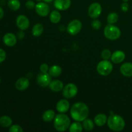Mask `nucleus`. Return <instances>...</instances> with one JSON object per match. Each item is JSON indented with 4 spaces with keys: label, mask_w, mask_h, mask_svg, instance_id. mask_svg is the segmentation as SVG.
Wrapping results in <instances>:
<instances>
[{
    "label": "nucleus",
    "mask_w": 132,
    "mask_h": 132,
    "mask_svg": "<svg viewBox=\"0 0 132 132\" xmlns=\"http://www.w3.org/2000/svg\"><path fill=\"white\" fill-rule=\"evenodd\" d=\"M89 108L85 103L78 102L73 104L70 109V116L74 121L82 122L87 119Z\"/></svg>",
    "instance_id": "f257e3e1"
},
{
    "label": "nucleus",
    "mask_w": 132,
    "mask_h": 132,
    "mask_svg": "<svg viewBox=\"0 0 132 132\" xmlns=\"http://www.w3.org/2000/svg\"><path fill=\"white\" fill-rule=\"evenodd\" d=\"M71 125L69 117L64 113L55 116L54 121V128L58 131H65L69 129Z\"/></svg>",
    "instance_id": "f03ea898"
},
{
    "label": "nucleus",
    "mask_w": 132,
    "mask_h": 132,
    "mask_svg": "<svg viewBox=\"0 0 132 132\" xmlns=\"http://www.w3.org/2000/svg\"><path fill=\"white\" fill-rule=\"evenodd\" d=\"M107 124L109 128L113 131H121L125 127V119L121 116L116 114L108 117Z\"/></svg>",
    "instance_id": "7ed1b4c3"
},
{
    "label": "nucleus",
    "mask_w": 132,
    "mask_h": 132,
    "mask_svg": "<svg viewBox=\"0 0 132 132\" xmlns=\"http://www.w3.org/2000/svg\"><path fill=\"white\" fill-rule=\"evenodd\" d=\"M104 34L108 39L114 41L118 39L121 34L119 28L113 24H109L104 27Z\"/></svg>",
    "instance_id": "20e7f679"
},
{
    "label": "nucleus",
    "mask_w": 132,
    "mask_h": 132,
    "mask_svg": "<svg viewBox=\"0 0 132 132\" xmlns=\"http://www.w3.org/2000/svg\"><path fill=\"white\" fill-rule=\"evenodd\" d=\"M97 72L103 76H107L112 73L113 64L108 60H103L99 62L97 65Z\"/></svg>",
    "instance_id": "39448f33"
},
{
    "label": "nucleus",
    "mask_w": 132,
    "mask_h": 132,
    "mask_svg": "<svg viewBox=\"0 0 132 132\" xmlns=\"http://www.w3.org/2000/svg\"><path fill=\"white\" fill-rule=\"evenodd\" d=\"M78 92V88L75 84L68 83L63 89V95L67 99L74 97Z\"/></svg>",
    "instance_id": "423d86ee"
},
{
    "label": "nucleus",
    "mask_w": 132,
    "mask_h": 132,
    "mask_svg": "<svg viewBox=\"0 0 132 132\" xmlns=\"http://www.w3.org/2000/svg\"><path fill=\"white\" fill-rule=\"evenodd\" d=\"M82 28V23L78 19H73L68 23L67 26V32L72 36L77 35L81 32Z\"/></svg>",
    "instance_id": "0eeeda50"
},
{
    "label": "nucleus",
    "mask_w": 132,
    "mask_h": 132,
    "mask_svg": "<svg viewBox=\"0 0 132 132\" xmlns=\"http://www.w3.org/2000/svg\"><path fill=\"white\" fill-rule=\"evenodd\" d=\"M102 6L99 3H92L89 6L88 10V14L89 16L92 19H97L102 12Z\"/></svg>",
    "instance_id": "6e6552de"
},
{
    "label": "nucleus",
    "mask_w": 132,
    "mask_h": 132,
    "mask_svg": "<svg viewBox=\"0 0 132 132\" xmlns=\"http://www.w3.org/2000/svg\"><path fill=\"white\" fill-rule=\"evenodd\" d=\"M35 10H36V13L38 14L41 17H46L50 14V7H49L47 3L46 2H39L37 3L36 5V7H35Z\"/></svg>",
    "instance_id": "1a4fd4ad"
},
{
    "label": "nucleus",
    "mask_w": 132,
    "mask_h": 132,
    "mask_svg": "<svg viewBox=\"0 0 132 132\" xmlns=\"http://www.w3.org/2000/svg\"><path fill=\"white\" fill-rule=\"evenodd\" d=\"M52 76L48 73H41L37 76V82L41 87L46 88L52 81Z\"/></svg>",
    "instance_id": "9d476101"
},
{
    "label": "nucleus",
    "mask_w": 132,
    "mask_h": 132,
    "mask_svg": "<svg viewBox=\"0 0 132 132\" xmlns=\"http://www.w3.org/2000/svg\"><path fill=\"white\" fill-rule=\"evenodd\" d=\"M15 23L18 28L21 30H25L28 29L30 26L29 19L24 15H18L16 18Z\"/></svg>",
    "instance_id": "9b49d317"
},
{
    "label": "nucleus",
    "mask_w": 132,
    "mask_h": 132,
    "mask_svg": "<svg viewBox=\"0 0 132 132\" xmlns=\"http://www.w3.org/2000/svg\"><path fill=\"white\" fill-rule=\"evenodd\" d=\"M17 41H18V39H17L16 36L12 32L6 33L3 37V41L4 44L9 47L15 46L17 43Z\"/></svg>",
    "instance_id": "f8f14e48"
},
{
    "label": "nucleus",
    "mask_w": 132,
    "mask_h": 132,
    "mask_svg": "<svg viewBox=\"0 0 132 132\" xmlns=\"http://www.w3.org/2000/svg\"><path fill=\"white\" fill-rule=\"evenodd\" d=\"M71 0H54V5L55 9L61 11H64L71 6Z\"/></svg>",
    "instance_id": "ddd939ff"
},
{
    "label": "nucleus",
    "mask_w": 132,
    "mask_h": 132,
    "mask_svg": "<svg viewBox=\"0 0 132 132\" xmlns=\"http://www.w3.org/2000/svg\"><path fill=\"white\" fill-rule=\"evenodd\" d=\"M30 85V81L28 78L24 77H20L16 81L15 83V87L19 91H23L28 88Z\"/></svg>",
    "instance_id": "4468645a"
},
{
    "label": "nucleus",
    "mask_w": 132,
    "mask_h": 132,
    "mask_svg": "<svg viewBox=\"0 0 132 132\" xmlns=\"http://www.w3.org/2000/svg\"><path fill=\"white\" fill-rule=\"evenodd\" d=\"M70 108V103L67 99H61L56 104V110L60 113L68 112Z\"/></svg>",
    "instance_id": "2eb2a0df"
},
{
    "label": "nucleus",
    "mask_w": 132,
    "mask_h": 132,
    "mask_svg": "<svg viewBox=\"0 0 132 132\" xmlns=\"http://www.w3.org/2000/svg\"><path fill=\"white\" fill-rule=\"evenodd\" d=\"M125 57H126V55L124 52L121 50H117L112 54L111 60L113 63L119 64V63H122L125 59Z\"/></svg>",
    "instance_id": "dca6fc26"
},
{
    "label": "nucleus",
    "mask_w": 132,
    "mask_h": 132,
    "mask_svg": "<svg viewBox=\"0 0 132 132\" xmlns=\"http://www.w3.org/2000/svg\"><path fill=\"white\" fill-rule=\"evenodd\" d=\"M120 72L122 76L127 77H132V63H125L120 67Z\"/></svg>",
    "instance_id": "f3484780"
},
{
    "label": "nucleus",
    "mask_w": 132,
    "mask_h": 132,
    "mask_svg": "<svg viewBox=\"0 0 132 132\" xmlns=\"http://www.w3.org/2000/svg\"><path fill=\"white\" fill-rule=\"evenodd\" d=\"M48 86L49 88L54 92H59L63 90L64 85L60 80H54L51 81Z\"/></svg>",
    "instance_id": "a211bd4d"
},
{
    "label": "nucleus",
    "mask_w": 132,
    "mask_h": 132,
    "mask_svg": "<svg viewBox=\"0 0 132 132\" xmlns=\"http://www.w3.org/2000/svg\"><path fill=\"white\" fill-rule=\"evenodd\" d=\"M108 121V117L104 113L97 114L94 118V123L97 126H103L105 125Z\"/></svg>",
    "instance_id": "6ab92c4d"
},
{
    "label": "nucleus",
    "mask_w": 132,
    "mask_h": 132,
    "mask_svg": "<svg viewBox=\"0 0 132 132\" xmlns=\"http://www.w3.org/2000/svg\"><path fill=\"white\" fill-rule=\"evenodd\" d=\"M12 125V119L8 116L0 117V126L3 128H10Z\"/></svg>",
    "instance_id": "aec40b11"
},
{
    "label": "nucleus",
    "mask_w": 132,
    "mask_h": 132,
    "mask_svg": "<svg viewBox=\"0 0 132 132\" xmlns=\"http://www.w3.org/2000/svg\"><path fill=\"white\" fill-rule=\"evenodd\" d=\"M55 117V113L52 110H48L43 113L42 116V119L45 122H50L54 119Z\"/></svg>",
    "instance_id": "412c9836"
},
{
    "label": "nucleus",
    "mask_w": 132,
    "mask_h": 132,
    "mask_svg": "<svg viewBox=\"0 0 132 132\" xmlns=\"http://www.w3.org/2000/svg\"><path fill=\"white\" fill-rule=\"evenodd\" d=\"M62 73L61 67L58 65H53L49 68L48 73L52 77H59Z\"/></svg>",
    "instance_id": "4be33fe9"
},
{
    "label": "nucleus",
    "mask_w": 132,
    "mask_h": 132,
    "mask_svg": "<svg viewBox=\"0 0 132 132\" xmlns=\"http://www.w3.org/2000/svg\"><path fill=\"white\" fill-rule=\"evenodd\" d=\"M44 30L43 25L41 23H37L35 25H34L33 28L32 29V33L34 37H39L41 36Z\"/></svg>",
    "instance_id": "5701e85b"
},
{
    "label": "nucleus",
    "mask_w": 132,
    "mask_h": 132,
    "mask_svg": "<svg viewBox=\"0 0 132 132\" xmlns=\"http://www.w3.org/2000/svg\"><path fill=\"white\" fill-rule=\"evenodd\" d=\"M61 19V15L57 10H53L50 14V21L54 24L59 23Z\"/></svg>",
    "instance_id": "b1692460"
},
{
    "label": "nucleus",
    "mask_w": 132,
    "mask_h": 132,
    "mask_svg": "<svg viewBox=\"0 0 132 132\" xmlns=\"http://www.w3.org/2000/svg\"><path fill=\"white\" fill-rule=\"evenodd\" d=\"M82 127L86 131H92L94 128V121L90 119H86L82 121Z\"/></svg>",
    "instance_id": "393cba45"
},
{
    "label": "nucleus",
    "mask_w": 132,
    "mask_h": 132,
    "mask_svg": "<svg viewBox=\"0 0 132 132\" xmlns=\"http://www.w3.org/2000/svg\"><path fill=\"white\" fill-rule=\"evenodd\" d=\"M7 4L9 9L14 11L18 10L21 7V3L19 0H9Z\"/></svg>",
    "instance_id": "a878e982"
},
{
    "label": "nucleus",
    "mask_w": 132,
    "mask_h": 132,
    "mask_svg": "<svg viewBox=\"0 0 132 132\" xmlns=\"http://www.w3.org/2000/svg\"><path fill=\"white\" fill-rule=\"evenodd\" d=\"M82 129V125L80 123V122L76 121L71 124L69 128V131L70 132H81Z\"/></svg>",
    "instance_id": "bb28decb"
},
{
    "label": "nucleus",
    "mask_w": 132,
    "mask_h": 132,
    "mask_svg": "<svg viewBox=\"0 0 132 132\" xmlns=\"http://www.w3.org/2000/svg\"><path fill=\"white\" fill-rule=\"evenodd\" d=\"M119 20V15L116 12H111L107 16V21L109 24H113Z\"/></svg>",
    "instance_id": "cd10ccee"
},
{
    "label": "nucleus",
    "mask_w": 132,
    "mask_h": 132,
    "mask_svg": "<svg viewBox=\"0 0 132 132\" xmlns=\"http://www.w3.org/2000/svg\"><path fill=\"white\" fill-rule=\"evenodd\" d=\"M112 52L108 49H104L101 52V57L104 60H108L111 59L112 57Z\"/></svg>",
    "instance_id": "c85d7f7f"
},
{
    "label": "nucleus",
    "mask_w": 132,
    "mask_h": 132,
    "mask_svg": "<svg viewBox=\"0 0 132 132\" xmlns=\"http://www.w3.org/2000/svg\"><path fill=\"white\" fill-rule=\"evenodd\" d=\"M9 132H23V129L20 125H13L9 128Z\"/></svg>",
    "instance_id": "c756f323"
},
{
    "label": "nucleus",
    "mask_w": 132,
    "mask_h": 132,
    "mask_svg": "<svg viewBox=\"0 0 132 132\" xmlns=\"http://www.w3.org/2000/svg\"><path fill=\"white\" fill-rule=\"evenodd\" d=\"M92 27L94 30H99L101 27V23L99 19H94V20L92 22Z\"/></svg>",
    "instance_id": "7c9ffc66"
},
{
    "label": "nucleus",
    "mask_w": 132,
    "mask_h": 132,
    "mask_svg": "<svg viewBox=\"0 0 132 132\" xmlns=\"http://www.w3.org/2000/svg\"><path fill=\"white\" fill-rule=\"evenodd\" d=\"M25 6L29 10H32V9H35V7H36V3L32 0H28V1H27L26 2Z\"/></svg>",
    "instance_id": "2f4dec72"
},
{
    "label": "nucleus",
    "mask_w": 132,
    "mask_h": 132,
    "mask_svg": "<svg viewBox=\"0 0 132 132\" xmlns=\"http://www.w3.org/2000/svg\"><path fill=\"white\" fill-rule=\"evenodd\" d=\"M40 70H41V73H48L49 70L48 65L46 63H43L40 66Z\"/></svg>",
    "instance_id": "473e14b6"
},
{
    "label": "nucleus",
    "mask_w": 132,
    "mask_h": 132,
    "mask_svg": "<svg viewBox=\"0 0 132 132\" xmlns=\"http://www.w3.org/2000/svg\"><path fill=\"white\" fill-rule=\"evenodd\" d=\"M6 52H5L4 50H3L2 48H0V63L5 61V60L6 59Z\"/></svg>",
    "instance_id": "72a5a7b5"
},
{
    "label": "nucleus",
    "mask_w": 132,
    "mask_h": 132,
    "mask_svg": "<svg viewBox=\"0 0 132 132\" xmlns=\"http://www.w3.org/2000/svg\"><path fill=\"white\" fill-rule=\"evenodd\" d=\"M121 10L123 12H127L129 9V5L127 3V2H124L122 3L121 6Z\"/></svg>",
    "instance_id": "f704fd0d"
},
{
    "label": "nucleus",
    "mask_w": 132,
    "mask_h": 132,
    "mask_svg": "<svg viewBox=\"0 0 132 132\" xmlns=\"http://www.w3.org/2000/svg\"><path fill=\"white\" fill-rule=\"evenodd\" d=\"M17 36H18V38L19 39H23L24 37V33L23 32V30H20V31H19L18 32V34H17Z\"/></svg>",
    "instance_id": "c9c22d12"
},
{
    "label": "nucleus",
    "mask_w": 132,
    "mask_h": 132,
    "mask_svg": "<svg viewBox=\"0 0 132 132\" xmlns=\"http://www.w3.org/2000/svg\"><path fill=\"white\" fill-rule=\"evenodd\" d=\"M4 16V10L3 9V8L0 6V20L1 19H3Z\"/></svg>",
    "instance_id": "e433bc0d"
},
{
    "label": "nucleus",
    "mask_w": 132,
    "mask_h": 132,
    "mask_svg": "<svg viewBox=\"0 0 132 132\" xmlns=\"http://www.w3.org/2000/svg\"><path fill=\"white\" fill-rule=\"evenodd\" d=\"M43 1L44 2H46V3H50L52 2V1H54V0H43Z\"/></svg>",
    "instance_id": "4c0bfd02"
},
{
    "label": "nucleus",
    "mask_w": 132,
    "mask_h": 132,
    "mask_svg": "<svg viewBox=\"0 0 132 132\" xmlns=\"http://www.w3.org/2000/svg\"><path fill=\"white\" fill-rule=\"evenodd\" d=\"M122 1H123L124 2H127V1H128L129 0H122Z\"/></svg>",
    "instance_id": "58836bf2"
},
{
    "label": "nucleus",
    "mask_w": 132,
    "mask_h": 132,
    "mask_svg": "<svg viewBox=\"0 0 132 132\" xmlns=\"http://www.w3.org/2000/svg\"><path fill=\"white\" fill-rule=\"evenodd\" d=\"M1 78H0V84H1Z\"/></svg>",
    "instance_id": "ea45409f"
},
{
    "label": "nucleus",
    "mask_w": 132,
    "mask_h": 132,
    "mask_svg": "<svg viewBox=\"0 0 132 132\" xmlns=\"http://www.w3.org/2000/svg\"><path fill=\"white\" fill-rule=\"evenodd\" d=\"M37 1H39H39H41V0H37Z\"/></svg>",
    "instance_id": "a19ab883"
},
{
    "label": "nucleus",
    "mask_w": 132,
    "mask_h": 132,
    "mask_svg": "<svg viewBox=\"0 0 132 132\" xmlns=\"http://www.w3.org/2000/svg\"><path fill=\"white\" fill-rule=\"evenodd\" d=\"M0 41H1V37H0Z\"/></svg>",
    "instance_id": "79ce46f5"
}]
</instances>
